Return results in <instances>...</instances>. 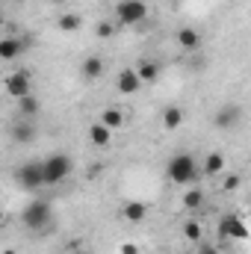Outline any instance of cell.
<instances>
[{
	"label": "cell",
	"instance_id": "1",
	"mask_svg": "<svg viewBox=\"0 0 251 254\" xmlns=\"http://www.w3.org/2000/svg\"><path fill=\"white\" fill-rule=\"evenodd\" d=\"M166 175H169V181L178 184V187H189V184H195L198 178H204V175H201V166L195 163L192 154H175V157L169 160V166H166Z\"/></svg>",
	"mask_w": 251,
	"mask_h": 254
},
{
	"label": "cell",
	"instance_id": "2",
	"mask_svg": "<svg viewBox=\"0 0 251 254\" xmlns=\"http://www.w3.org/2000/svg\"><path fill=\"white\" fill-rule=\"evenodd\" d=\"M51 219H54V207H51V201H48V198H36V201H30V204L24 207V213H21L24 228L36 231V234L48 231Z\"/></svg>",
	"mask_w": 251,
	"mask_h": 254
},
{
	"label": "cell",
	"instance_id": "3",
	"mask_svg": "<svg viewBox=\"0 0 251 254\" xmlns=\"http://www.w3.org/2000/svg\"><path fill=\"white\" fill-rule=\"evenodd\" d=\"M42 169H45V187H57V184H63L65 178L71 175V160L65 154H51L42 163Z\"/></svg>",
	"mask_w": 251,
	"mask_h": 254
},
{
	"label": "cell",
	"instance_id": "4",
	"mask_svg": "<svg viewBox=\"0 0 251 254\" xmlns=\"http://www.w3.org/2000/svg\"><path fill=\"white\" fill-rule=\"evenodd\" d=\"M148 15V6L145 0H119L116 6V21L119 27H133V24H142Z\"/></svg>",
	"mask_w": 251,
	"mask_h": 254
},
{
	"label": "cell",
	"instance_id": "5",
	"mask_svg": "<svg viewBox=\"0 0 251 254\" xmlns=\"http://www.w3.org/2000/svg\"><path fill=\"white\" fill-rule=\"evenodd\" d=\"M15 181H18L24 190H39V187H45V169H42V163H24V166H18V169H15Z\"/></svg>",
	"mask_w": 251,
	"mask_h": 254
},
{
	"label": "cell",
	"instance_id": "6",
	"mask_svg": "<svg viewBox=\"0 0 251 254\" xmlns=\"http://www.w3.org/2000/svg\"><path fill=\"white\" fill-rule=\"evenodd\" d=\"M219 237L222 240H249V225L237 216V213H228L219 219Z\"/></svg>",
	"mask_w": 251,
	"mask_h": 254
},
{
	"label": "cell",
	"instance_id": "7",
	"mask_svg": "<svg viewBox=\"0 0 251 254\" xmlns=\"http://www.w3.org/2000/svg\"><path fill=\"white\" fill-rule=\"evenodd\" d=\"M6 95L15 98V101L27 98V95H30V71H15V74H9V77H6Z\"/></svg>",
	"mask_w": 251,
	"mask_h": 254
},
{
	"label": "cell",
	"instance_id": "8",
	"mask_svg": "<svg viewBox=\"0 0 251 254\" xmlns=\"http://www.w3.org/2000/svg\"><path fill=\"white\" fill-rule=\"evenodd\" d=\"M240 119H243V110L237 107V104H225L219 113H216V119H213V125L219 127V130H231V127L240 125Z\"/></svg>",
	"mask_w": 251,
	"mask_h": 254
},
{
	"label": "cell",
	"instance_id": "9",
	"mask_svg": "<svg viewBox=\"0 0 251 254\" xmlns=\"http://www.w3.org/2000/svg\"><path fill=\"white\" fill-rule=\"evenodd\" d=\"M116 89H119V95H136V92L142 89V80H139L136 68H125V71L119 74V80H116Z\"/></svg>",
	"mask_w": 251,
	"mask_h": 254
},
{
	"label": "cell",
	"instance_id": "10",
	"mask_svg": "<svg viewBox=\"0 0 251 254\" xmlns=\"http://www.w3.org/2000/svg\"><path fill=\"white\" fill-rule=\"evenodd\" d=\"M122 216H125V222H130V225H139L148 216V204H142V201H125L122 204Z\"/></svg>",
	"mask_w": 251,
	"mask_h": 254
},
{
	"label": "cell",
	"instance_id": "11",
	"mask_svg": "<svg viewBox=\"0 0 251 254\" xmlns=\"http://www.w3.org/2000/svg\"><path fill=\"white\" fill-rule=\"evenodd\" d=\"M222 172H225V157H222L219 151L207 154V157H204V166H201V175H204V178H216V175H222Z\"/></svg>",
	"mask_w": 251,
	"mask_h": 254
},
{
	"label": "cell",
	"instance_id": "12",
	"mask_svg": "<svg viewBox=\"0 0 251 254\" xmlns=\"http://www.w3.org/2000/svg\"><path fill=\"white\" fill-rule=\"evenodd\" d=\"M80 74H83V80H101L104 77V60L101 57H86L83 65H80Z\"/></svg>",
	"mask_w": 251,
	"mask_h": 254
},
{
	"label": "cell",
	"instance_id": "13",
	"mask_svg": "<svg viewBox=\"0 0 251 254\" xmlns=\"http://www.w3.org/2000/svg\"><path fill=\"white\" fill-rule=\"evenodd\" d=\"M113 133H116V130H110L107 125H101V122H98V125L89 127V142H92V145H98V148H107V145L113 142Z\"/></svg>",
	"mask_w": 251,
	"mask_h": 254
},
{
	"label": "cell",
	"instance_id": "14",
	"mask_svg": "<svg viewBox=\"0 0 251 254\" xmlns=\"http://www.w3.org/2000/svg\"><path fill=\"white\" fill-rule=\"evenodd\" d=\"M178 45L192 54V51H198V45H201V36H198V30H192V27H181L178 30Z\"/></svg>",
	"mask_w": 251,
	"mask_h": 254
},
{
	"label": "cell",
	"instance_id": "15",
	"mask_svg": "<svg viewBox=\"0 0 251 254\" xmlns=\"http://www.w3.org/2000/svg\"><path fill=\"white\" fill-rule=\"evenodd\" d=\"M136 74H139L142 83H157V77H160V65L154 63V60H139Z\"/></svg>",
	"mask_w": 251,
	"mask_h": 254
},
{
	"label": "cell",
	"instance_id": "16",
	"mask_svg": "<svg viewBox=\"0 0 251 254\" xmlns=\"http://www.w3.org/2000/svg\"><path fill=\"white\" fill-rule=\"evenodd\" d=\"M57 27H60V33H80L83 18H80L77 12H63V15L57 18Z\"/></svg>",
	"mask_w": 251,
	"mask_h": 254
},
{
	"label": "cell",
	"instance_id": "17",
	"mask_svg": "<svg viewBox=\"0 0 251 254\" xmlns=\"http://www.w3.org/2000/svg\"><path fill=\"white\" fill-rule=\"evenodd\" d=\"M21 51H24V42H21V39L6 36V39L0 42V60H6V63H9V60H15Z\"/></svg>",
	"mask_w": 251,
	"mask_h": 254
},
{
	"label": "cell",
	"instance_id": "18",
	"mask_svg": "<svg viewBox=\"0 0 251 254\" xmlns=\"http://www.w3.org/2000/svg\"><path fill=\"white\" fill-rule=\"evenodd\" d=\"M101 125H107L110 130H122V127H125V113H122L119 107H107V110L101 113Z\"/></svg>",
	"mask_w": 251,
	"mask_h": 254
},
{
	"label": "cell",
	"instance_id": "19",
	"mask_svg": "<svg viewBox=\"0 0 251 254\" xmlns=\"http://www.w3.org/2000/svg\"><path fill=\"white\" fill-rule=\"evenodd\" d=\"M181 125H184V110L181 107H166L163 110V127L166 130H178Z\"/></svg>",
	"mask_w": 251,
	"mask_h": 254
},
{
	"label": "cell",
	"instance_id": "20",
	"mask_svg": "<svg viewBox=\"0 0 251 254\" xmlns=\"http://www.w3.org/2000/svg\"><path fill=\"white\" fill-rule=\"evenodd\" d=\"M201 204H204V192H201V190H195V187H192V190L184 192V207H187V210H198Z\"/></svg>",
	"mask_w": 251,
	"mask_h": 254
},
{
	"label": "cell",
	"instance_id": "21",
	"mask_svg": "<svg viewBox=\"0 0 251 254\" xmlns=\"http://www.w3.org/2000/svg\"><path fill=\"white\" fill-rule=\"evenodd\" d=\"M18 110H21V116H36L39 113V98H33V95H27V98H21L18 101Z\"/></svg>",
	"mask_w": 251,
	"mask_h": 254
},
{
	"label": "cell",
	"instance_id": "22",
	"mask_svg": "<svg viewBox=\"0 0 251 254\" xmlns=\"http://www.w3.org/2000/svg\"><path fill=\"white\" fill-rule=\"evenodd\" d=\"M12 136H15V142H33L36 130H33V125L21 122V125H15V130H12Z\"/></svg>",
	"mask_w": 251,
	"mask_h": 254
},
{
	"label": "cell",
	"instance_id": "23",
	"mask_svg": "<svg viewBox=\"0 0 251 254\" xmlns=\"http://www.w3.org/2000/svg\"><path fill=\"white\" fill-rule=\"evenodd\" d=\"M201 222H195V219H189L187 225H184V237H187L189 243H201Z\"/></svg>",
	"mask_w": 251,
	"mask_h": 254
},
{
	"label": "cell",
	"instance_id": "24",
	"mask_svg": "<svg viewBox=\"0 0 251 254\" xmlns=\"http://www.w3.org/2000/svg\"><path fill=\"white\" fill-rule=\"evenodd\" d=\"M116 30H119V27H116L113 21H101V24L95 27V36H98V39H113Z\"/></svg>",
	"mask_w": 251,
	"mask_h": 254
},
{
	"label": "cell",
	"instance_id": "25",
	"mask_svg": "<svg viewBox=\"0 0 251 254\" xmlns=\"http://www.w3.org/2000/svg\"><path fill=\"white\" fill-rule=\"evenodd\" d=\"M240 184H243V178H240V175H228L222 187H225V190L231 192V190H240Z\"/></svg>",
	"mask_w": 251,
	"mask_h": 254
},
{
	"label": "cell",
	"instance_id": "26",
	"mask_svg": "<svg viewBox=\"0 0 251 254\" xmlns=\"http://www.w3.org/2000/svg\"><path fill=\"white\" fill-rule=\"evenodd\" d=\"M198 254H222L216 246H207V243H198Z\"/></svg>",
	"mask_w": 251,
	"mask_h": 254
},
{
	"label": "cell",
	"instance_id": "27",
	"mask_svg": "<svg viewBox=\"0 0 251 254\" xmlns=\"http://www.w3.org/2000/svg\"><path fill=\"white\" fill-rule=\"evenodd\" d=\"M119 252H122V254H139V246H136V243H125Z\"/></svg>",
	"mask_w": 251,
	"mask_h": 254
},
{
	"label": "cell",
	"instance_id": "28",
	"mask_svg": "<svg viewBox=\"0 0 251 254\" xmlns=\"http://www.w3.org/2000/svg\"><path fill=\"white\" fill-rule=\"evenodd\" d=\"M68 254H86V252H83V249H77V252H68Z\"/></svg>",
	"mask_w": 251,
	"mask_h": 254
},
{
	"label": "cell",
	"instance_id": "29",
	"mask_svg": "<svg viewBox=\"0 0 251 254\" xmlns=\"http://www.w3.org/2000/svg\"><path fill=\"white\" fill-rule=\"evenodd\" d=\"M3 254H15V252H12V249H6V252H3Z\"/></svg>",
	"mask_w": 251,
	"mask_h": 254
},
{
	"label": "cell",
	"instance_id": "30",
	"mask_svg": "<svg viewBox=\"0 0 251 254\" xmlns=\"http://www.w3.org/2000/svg\"><path fill=\"white\" fill-rule=\"evenodd\" d=\"M54 3H68V0H54Z\"/></svg>",
	"mask_w": 251,
	"mask_h": 254
},
{
	"label": "cell",
	"instance_id": "31",
	"mask_svg": "<svg viewBox=\"0 0 251 254\" xmlns=\"http://www.w3.org/2000/svg\"><path fill=\"white\" fill-rule=\"evenodd\" d=\"M249 3H251V0H249Z\"/></svg>",
	"mask_w": 251,
	"mask_h": 254
}]
</instances>
